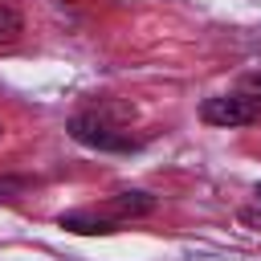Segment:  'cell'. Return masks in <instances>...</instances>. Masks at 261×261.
<instances>
[{"label": "cell", "instance_id": "cell-1", "mask_svg": "<svg viewBox=\"0 0 261 261\" xmlns=\"http://www.w3.org/2000/svg\"><path fill=\"white\" fill-rule=\"evenodd\" d=\"M69 135L77 143H86V147H98V151H126L130 147V139L118 126H110L106 118H98V114H73L69 118Z\"/></svg>", "mask_w": 261, "mask_h": 261}, {"label": "cell", "instance_id": "cell-2", "mask_svg": "<svg viewBox=\"0 0 261 261\" xmlns=\"http://www.w3.org/2000/svg\"><path fill=\"white\" fill-rule=\"evenodd\" d=\"M257 114L261 110L241 94H216V98H204V106H200V118L212 126H249Z\"/></svg>", "mask_w": 261, "mask_h": 261}, {"label": "cell", "instance_id": "cell-3", "mask_svg": "<svg viewBox=\"0 0 261 261\" xmlns=\"http://www.w3.org/2000/svg\"><path fill=\"white\" fill-rule=\"evenodd\" d=\"M110 208L118 216H147V212H155V196H147V192H118L110 200Z\"/></svg>", "mask_w": 261, "mask_h": 261}, {"label": "cell", "instance_id": "cell-4", "mask_svg": "<svg viewBox=\"0 0 261 261\" xmlns=\"http://www.w3.org/2000/svg\"><path fill=\"white\" fill-rule=\"evenodd\" d=\"M61 228H69V232H82V237H98V232H114L106 220H94V216H86V212H65L61 216Z\"/></svg>", "mask_w": 261, "mask_h": 261}, {"label": "cell", "instance_id": "cell-5", "mask_svg": "<svg viewBox=\"0 0 261 261\" xmlns=\"http://www.w3.org/2000/svg\"><path fill=\"white\" fill-rule=\"evenodd\" d=\"M20 33H24V16H20L12 4L0 0V45H16Z\"/></svg>", "mask_w": 261, "mask_h": 261}, {"label": "cell", "instance_id": "cell-6", "mask_svg": "<svg viewBox=\"0 0 261 261\" xmlns=\"http://www.w3.org/2000/svg\"><path fill=\"white\" fill-rule=\"evenodd\" d=\"M241 98H249L257 110H261V69L257 73H245L241 77Z\"/></svg>", "mask_w": 261, "mask_h": 261}, {"label": "cell", "instance_id": "cell-7", "mask_svg": "<svg viewBox=\"0 0 261 261\" xmlns=\"http://www.w3.org/2000/svg\"><path fill=\"white\" fill-rule=\"evenodd\" d=\"M257 200H261V184H257Z\"/></svg>", "mask_w": 261, "mask_h": 261}, {"label": "cell", "instance_id": "cell-8", "mask_svg": "<svg viewBox=\"0 0 261 261\" xmlns=\"http://www.w3.org/2000/svg\"><path fill=\"white\" fill-rule=\"evenodd\" d=\"M0 135H4V130H0Z\"/></svg>", "mask_w": 261, "mask_h": 261}]
</instances>
